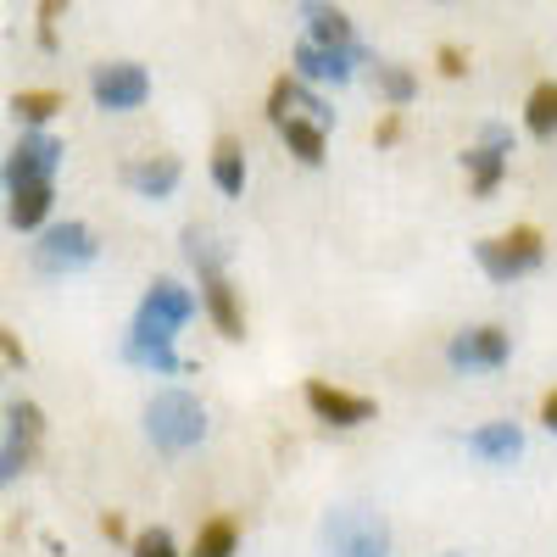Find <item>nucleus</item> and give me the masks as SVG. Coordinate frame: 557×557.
Returning <instances> with one entry per match:
<instances>
[{"mask_svg": "<svg viewBox=\"0 0 557 557\" xmlns=\"http://www.w3.org/2000/svg\"><path fill=\"white\" fill-rule=\"evenodd\" d=\"M184 257H190V268L201 278V312L212 318V330L223 341H246V307H240V290L223 273V246L207 228H184Z\"/></svg>", "mask_w": 557, "mask_h": 557, "instance_id": "nucleus-1", "label": "nucleus"}, {"mask_svg": "<svg viewBox=\"0 0 557 557\" xmlns=\"http://www.w3.org/2000/svg\"><path fill=\"white\" fill-rule=\"evenodd\" d=\"M146 435H151V446L168 451V457L196 451V446L207 441V407H201V396L178 391V385L157 391V396L146 401Z\"/></svg>", "mask_w": 557, "mask_h": 557, "instance_id": "nucleus-2", "label": "nucleus"}, {"mask_svg": "<svg viewBox=\"0 0 557 557\" xmlns=\"http://www.w3.org/2000/svg\"><path fill=\"white\" fill-rule=\"evenodd\" d=\"M474 262H480V273L491 278V285H513V278H524L546 262V235L535 223H519V228H507V235L480 240Z\"/></svg>", "mask_w": 557, "mask_h": 557, "instance_id": "nucleus-3", "label": "nucleus"}, {"mask_svg": "<svg viewBox=\"0 0 557 557\" xmlns=\"http://www.w3.org/2000/svg\"><path fill=\"white\" fill-rule=\"evenodd\" d=\"M323 557H391V524L368 507H335L323 519Z\"/></svg>", "mask_w": 557, "mask_h": 557, "instance_id": "nucleus-4", "label": "nucleus"}, {"mask_svg": "<svg viewBox=\"0 0 557 557\" xmlns=\"http://www.w3.org/2000/svg\"><path fill=\"white\" fill-rule=\"evenodd\" d=\"M101 257V240L96 228L67 218V223H45L39 228V246H34V268L51 273V278H67V273H84L89 262Z\"/></svg>", "mask_w": 557, "mask_h": 557, "instance_id": "nucleus-5", "label": "nucleus"}, {"mask_svg": "<svg viewBox=\"0 0 557 557\" xmlns=\"http://www.w3.org/2000/svg\"><path fill=\"white\" fill-rule=\"evenodd\" d=\"M196 312H201V296H196L190 285H178V278H151L146 296H139V307H134V323H128V330H146V335L178 341V330H184V323H190Z\"/></svg>", "mask_w": 557, "mask_h": 557, "instance_id": "nucleus-6", "label": "nucleus"}, {"mask_svg": "<svg viewBox=\"0 0 557 557\" xmlns=\"http://www.w3.org/2000/svg\"><path fill=\"white\" fill-rule=\"evenodd\" d=\"M89 101L101 112H139L151 101V73L146 62H96L89 67Z\"/></svg>", "mask_w": 557, "mask_h": 557, "instance_id": "nucleus-7", "label": "nucleus"}, {"mask_svg": "<svg viewBox=\"0 0 557 557\" xmlns=\"http://www.w3.org/2000/svg\"><path fill=\"white\" fill-rule=\"evenodd\" d=\"M507 357H513V335L502 323H474L446 341V362L457 374H496V368H507Z\"/></svg>", "mask_w": 557, "mask_h": 557, "instance_id": "nucleus-8", "label": "nucleus"}, {"mask_svg": "<svg viewBox=\"0 0 557 557\" xmlns=\"http://www.w3.org/2000/svg\"><path fill=\"white\" fill-rule=\"evenodd\" d=\"M67 146L51 134V128H23L17 146L7 151V168H0V178H7V190H17V184H39V178H57Z\"/></svg>", "mask_w": 557, "mask_h": 557, "instance_id": "nucleus-9", "label": "nucleus"}, {"mask_svg": "<svg viewBox=\"0 0 557 557\" xmlns=\"http://www.w3.org/2000/svg\"><path fill=\"white\" fill-rule=\"evenodd\" d=\"M507 157H513V128L485 123L480 139L462 151V173H469V190L474 196H496L502 178H507Z\"/></svg>", "mask_w": 557, "mask_h": 557, "instance_id": "nucleus-10", "label": "nucleus"}, {"mask_svg": "<svg viewBox=\"0 0 557 557\" xmlns=\"http://www.w3.org/2000/svg\"><path fill=\"white\" fill-rule=\"evenodd\" d=\"M301 34H307V39H318V45H341V51H357V62H362V67H380V57L362 45V34H357L351 12H346V7H335V0H301Z\"/></svg>", "mask_w": 557, "mask_h": 557, "instance_id": "nucleus-11", "label": "nucleus"}, {"mask_svg": "<svg viewBox=\"0 0 557 557\" xmlns=\"http://www.w3.org/2000/svg\"><path fill=\"white\" fill-rule=\"evenodd\" d=\"M307 412L318 418V424H330V430H362L368 418H374V396H357V391H341L330 380H307Z\"/></svg>", "mask_w": 557, "mask_h": 557, "instance_id": "nucleus-12", "label": "nucleus"}, {"mask_svg": "<svg viewBox=\"0 0 557 557\" xmlns=\"http://www.w3.org/2000/svg\"><path fill=\"white\" fill-rule=\"evenodd\" d=\"M357 51H341V45H318V39H296V51H290V73L307 78V84H351L357 78Z\"/></svg>", "mask_w": 557, "mask_h": 557, "instance_id": "nucleus-13", "label": "nucleus"}, {"mask_svg": "<svg viewBox=\"0 0 557 557\" xmlns=\"http://www.w3.org/2000/svg\"><path fill=\"white\" fill-rule=\"evenodd\" d=\"M285 117H318L323 128H335V112H330V101L318 96V84H307L296 73H278L273 89H268V123L278 128Z\"/></svg>", "mask_w": 557, "mask_h": 557, "instance_id": "nucleus-14", "label": "nucleus"}, {"mask_svg": "<svg viewBox=\"0 0 557 557\" xmlns=\"http://www.w3.org/2000/svg\"><path fill=\"white\" fill-rule=\"evenodd\" d=\"M123 184L139 201H168L184 184V162L178 157H134V162H123Z\"/></svg>", "mask_w": 557, "mask_h": 557, "instance_id": "nucleus-15", "label": "nucleus"}, {"mask_svg": "<svg viewBox=\"0 0 557 557\" xmlns=\"http://www.w3.org/2000/svg\"><path fill=\"white\" fill-rule=\"evenodd\" d=\"M51 207H57V178H39V184H17L7 190V223L17 235H39L51 223Z\"/></svg>", "mask_w": 557, "mask_h": 557, "instance_id": "nucleus-16", "label": "nucleus"}, {"mask_svg": "<svg viewBox=\"0 0 557 557\" xmlns=\"http://www.w3.org/2000/svg\"><path fill=\"white\" fill-rule=\"evenodd\" d=\"M117 351H123V362L146 368V374H157V380H173V374H184V357H178V346H173L168 335H146V330H128Z\"/></svg>", "mask_w": 557, "mask_h": 557, "instance_id": "nucleus-17", "label": "nucleus"}, {"mask_svg": "<svg viewBox=\"0 0 557 557\" xmlns=\"http://www.w3.org/2000/svg\"><path fill=\"white\" fill-rule=\"evenodd\" d=\"M462 446H469V457H480V462H513V457H524V430L507 424V418H491V424L462 435Z\"/></svg>", "mask_w": 557, "mask_h": 557, "instance_id": "nucleus-18", "label": "nucleus"}, {"mask_svg": "<svg viewBox=\"0 0 557 557\" xmlns=\"http://www.w3.org/2000/svg\"><path fill=\"white\" fill-rule=\"evenodd\" d=\"M278 139L290 146V157L301 168H323V157H330V128H323L318 117H285L278 123Z\"/></svg>", "mask_w": 557, "mask_h": 557, "instance_id": "nucleus-19", "label": "nucleus"}, {"mask_svg": "<svg viewBox=\"0 0 557 557\" xmlns=\"http://www.w3.org/2000/svg\"><path fill=\"white\" fill-rule=\"evenodd\" d=\"M212 184L223 196H246V146L235 134H218V146H212Z\"/></svg>", "mask_w": 557, "mask_h": 557, "instance_id": "nucleus-20", "label": "nucleus"}, {"mask_svg": "<svg viewBox=\"0 0 557 557\" xmlns=\"http://www.w3.org/2000/svg\"><path fill=\"white\" fill-rule=\"evenodd\" d=\"M62 107H67V101H62V89H17V96L7 101V112H12L17 128H45Z\"/></svg>", "mask_w": 557, "mask_h": 557, "instance_id": "nucleus-21", "label": "nucleus"}, {"mask_svg": "<svg viewBox=\"0 0 557 557\" xmlns=\"http://www.w3.org/2000/svg\"><path fill=\"white\" fill-rule=\"evenodd\" d=\"M374 89H380L385 107L407 112V107L418 101V73H412L407 62H380V67H374Z\"/></svg>", "mask_w": 557, "mask_h": 557, "instance_id": "nucleus-22", "label": "nucleus"}, {"mask_svg": "<svg viewBox=\"0 0 557 557\" xmlns=\"http://www.w3.org/2000/svg\"><path fill=\"white\" fill-rule=\"evenodd\" d=\"M524 134L530 139H557V78L535 84L524 101Z\"/></svg>", "mask_w": 557, "mask_h": 557, "instance_id": "nucleus-23", "label": "nucleus"}, {"mask_svg": "<svg viewBox=\"0 0 557 557\" xmlns=\"http://www.w3.org/2000/svg\"><path fill=\"white\" fill-rule=\"evenodd\" d=\"M240 552V524L235 519H207L196 530V552L190 557H235Z\"/></svg>", "mask_w": 557, "mask_h": 557, "instance_id": "nucleus-24", "label": "nucleus"}, {"mask_svg": "<svg viewBox=\"0 0 557 557\" xmlns=\"http://www.w3.org/2000/svg\"><path fill=\"white\" fill-rule=\"evenodd\" d=\"M39 435H45V412H39V401H12L7 407V441H17V446H39Z\"/></svg>", "mask_w": 557, "mask_h": 557, "instance_id": "nucleus-25", "label": "nucleus"}, {"mask_svg": "<svg viewBox=\"0 0 557 557\" xmlns=\"http://www.w3.org/2000/svg\"><path fill=\"white\" fill-rule=\"evenodd\" d=\"M73 7V0H39V12H34V45H39V51L45 57H51V51H62V34H57V23H62V12Z\"/></svg>", "mask_w": 557, "mask_h": 557, "instance_id": "nucleus-26", "label": "nucleus"}, {"mask_svg": "<svg viewBox=\"0 0 557 557\" xmlns=\"http://www.w3.org/2000/svg\"><path fill=\"white\" fill-rule=\"evenodd\" d=\"M128 546H134V557H178V546H173V530H162V524H157V530H139Z\"/></svg>", "mask_w": 557, "mask_h": 557, "instance_id": "nucleus-27", "label": "nucleus"}, {"mask_svg": "<svg viewBox=\"0 0 557 557\" xmlns=\"http://www.w3.org/2000/svg\"><path fill=\"white\" fill-rule=\"evenodd\" d=\"M28 462H34V451L17 446V441H7V446H0V485H12V480L28 469Z\"/></svg>", "mask_w": 557, "mask_h": 557, "instance_id": "nucleus-28", "label": "nucleus"}, {"mask_svg": "<svg viewBox=\"0 0 557 557\" xmlns=\"http://www.w3.org/2000/svg\"><path fill=\"white\" fill-rule=\"evenodd\" d=\"M435 67H441V78H469V51H462V45H441Z\"/></svg>", "mask_w": 557, "mask_h": 557, "instance_id": "nucleus-29", "label": "nucleus"}, {"mask_svg": "<svg viewBox=\"0 0 557 557\" xmlns=\"http://www.w3.org/2000/svg\"><path fill=\"white\" fill-rule=\"evenodd\" d=\"M396 139H401V112L391 107V112H385V123L374 128V146H380V151H391V146H396Z\"/></svg>", "mask_w": 557, "mask_h": 557, "instance_id": "nucleus-30", "label": "nucleus"}, {"mask_svg": "<svg viewBox=\"0 0 557 557\" xmlns=\"http://www.w3.org/2000/svg\"><path fill=\"white\" fill-rule=\"evenodd\" d=\"M0 362H12V368H28V351L12 330H0Z\"/></svg>", "mask_w": 557, "mask_h": 557, "instance_id": "nucleus-31", "label": "nucleus"}, {"mask_svg": "<svg viewBox=\"0 0 557 557\" xmlns=\"http://www.w3.org/2000/svg\"><path fill=\"white\" fill-rule=\"evenodd\" d=\"M101 535H107V541H128V524H123V513H101Z\"/></svg>", "mask_w": 557, "mask_h": 557, "instance_id": "nucleus-32", "label": "nucleus"}, {"mask_svg": "<svg viewBox=\"0 0 557 557\" xmlns=\"http://www.w3.org/2000/svg\"><path fill=\"white\" fill-rule=\"evenodd\" d=\"M541 424L557 435V391H546V401H541Z\"/></svg>", "mask_w": 557, "mask_h": 557, "instance_id": "nucleus-33", "label": "nucleus"}, {"mask_svg": "<svg viewBox=\"0 0 557 557\" xmlns=\"http://www.w3.org/2000/svg\"><path fill=\"white\" fill-rule=\"evenodd\" d=\"M435 7H451V0H435Z\"/></svg>", "mask_w": 557, "mask_h": 557, "instance_id": "nucleus-34", "label": "nucleus"}, {"mask_svg": "<svg viewBox=\"0 0 557 557\" xmlns=\"http://www.w3.org/2000/svg\"><path fill=\"white\" fill-rule=\"evenodd\" d=\"M441 557H457V552H441Z\"/></svg>", "mask_w": 557, "mask_h": 557, "instance_id": "nucleus-35", "label": "nucleus"}, {"mask_svg": "<svg viewBox=\"0 0 557 557\" xmlns=\"http://www.w3.org/2000/svg\"><path fill=\"white\" fill-rule=\"evenodd\" d=\"M0 368H7V362H0Z\"/></svg>", "mask_w": 557, "mask_h": 557, "instance_id": "nucleus-36", "label": "nucleus"}]
</instances>
